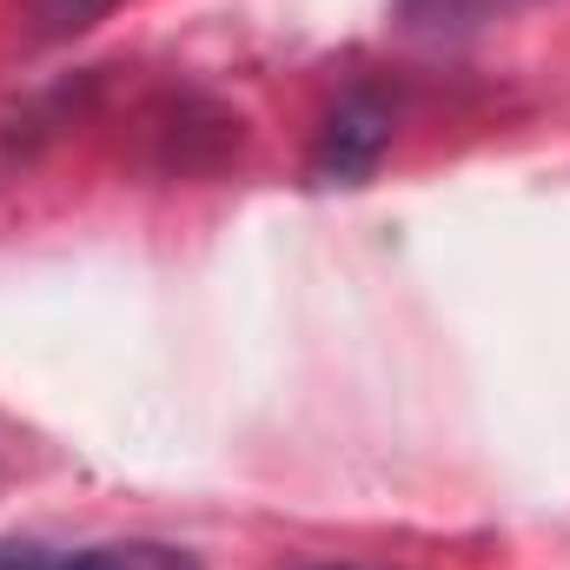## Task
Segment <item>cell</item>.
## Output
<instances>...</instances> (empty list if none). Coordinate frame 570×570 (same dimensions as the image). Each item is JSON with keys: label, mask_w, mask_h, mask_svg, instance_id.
<instances>
[{"label": "cell", "mask_w": 570, "mask_h": 570, "mask_svg": "<svg viewBox=\"0 0 570 570\" xmlns=\"http://www.w3.org/2000/svg\"><path fill=\"white\" fill-rule=\"evenodd\" d=\"M385 146H392V107H385L372 87H352V94L325 114V127H318L312 173H318V186H358V179L385 159Z\"/></svg>", "instance_id": "1"}, {"label": "cell", "mask_w": 570, "mask_h": 570, "mask_svg": "<svg viewBox=\"0 0 570 570\" xmlns=\"http://www.w3.org/2000/svg\"><path fill=\"white\" fill-rule=\"evenodd\" d=\"M0 570H199L193 551L159 538H114V544H0Z\"/></svg>", "instance_id": "2"}, {"label": "cell", "mask_w": 570, "mask_h": 570, "mask_svg": "<svg viewBox=\"0 0 570 570\" xmlns=\"http://www.w3.org/2000/svg\"><path fill=\"white\" fill-rule=\"evenodd\" d=\"M107 7H114V0H33V13H40L47 33H87Z\"/></svg>", "instance_id": "3"}, {"label": "cell", "mask_w": 570, "mask_h": 570, "mask_svg": "<svg viewBox=\"0 0 570 570\" xmlns=\"http://www.w3.org/2000/svg\"><path fill=\"white\" fill-rule=\"evenodd\" d=\"M318 570H365V564H318Z\"/></svg>", "instance_id": "4"}]
</instances>
